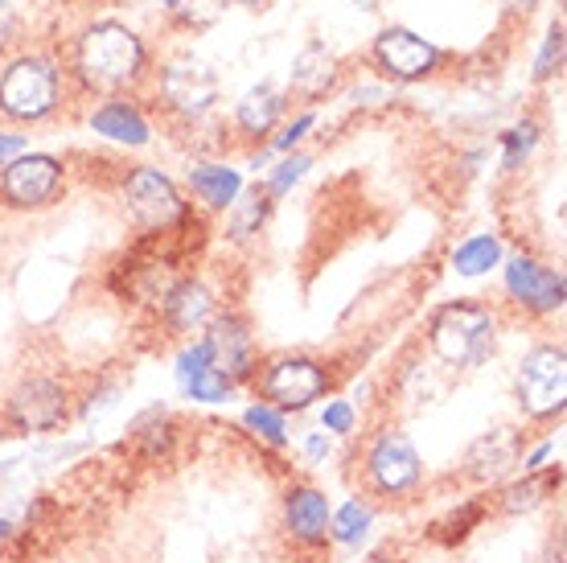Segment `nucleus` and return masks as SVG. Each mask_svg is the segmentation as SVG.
Wrapping results in <instances>:
<instances>
[{
	"mask_svg": "<svg viewBox=\"0 0 567 563\" xmlns=\"http://www.w3.org/2000/svg\"><path fill=\"white\" fill-rule=\"evenodd\" d=\"M284 115H288V91L259 83L239 95L235 112H230V124H235V132H239L243 141L268 144L276 136V127L284 124Z\"/></svg>",
	"mask_w": 567,
	"mask_h": 563,
	"instance_id": "nucleus-19",
	"label": "nucleus"
},
{
	"mask_svg": "<svg viewBox=\"0 0 567 563\" xmlns=\"http://www.w3.org/2000/svg\"><path fill=\"white\" fill-rule=\"evenodd\" d=\"M354 428H358L354 399H326V408H321V432L326 437H350Z\"/></svg>",
	"mask_w": 567,
	"mask_h": 563,
	"instance_id": "nucleus-33",
	"label": "nucleus"
},
{
	"mask_svg": "<svg viewBox=\"0 0 567 563\" xmlns=\"http://www.w3.org/2000/svg\"><path fill=\"white\" fill-rule=\"evenodd\" d=\"M539 136H543V127L539 120H518V124H511L502 136H497V144H502V173H518L530 161V153L539 149Z\"/></svg>",
	"mask_w": 567,
	"mask_h": 563,
	"instance_id": "nucleus-28",
	"label": "nucleus"
},
{
	"mask_svg": "<svg viewBox=\"0 0 567 563\" xmlns=\"http://www.w3.org/2000/svg\"><path fill=\"white\" fill-rule=\"evenodd\" d=\"M153 91L156 103L185 124H202L206 115H214L218 99H223L218 74L198 54H173L161 66H153Z\"/></svg>",
	"mask_w": 567,
	"mask_h": 563,
	"instance_id": "nucleus-6",
	"label": "nucleus"
},
{
	"mask_svg": "<svg viewBox=\"0 0 567 563\" xmlns=\"http://www.w3.org/2000/svg\"><path fill=\"white\" fill-rule=\"evenodd\" d=\"M341 86V58L326 42H309L292 58L288 71V95L305 99V103H321Z\"/></svg>",
	"mask_w": 567,
	"mask_h": 563,
	"instance_id": "nucleus-20",
	"label": "nucleus"
},
{
	"mask_svg": "<svg viewBox=\"0 0 567 563\" xmlns=\"http://www.w3.org/2000/svg\"><path fill=\"white\" fill-rule=\"evenodd\" d=\"M66 71L50 50H13L0 62V120L4 127L50 124L66 108Z\"/></svg>",
	"mask_w": 567,
	"mask_h": 563,
	"instance_id": "nucleus-2",
	"label": "nucleus"
},
{
	"mask_svg": "<svg viewBox=\"0 0 567 563\" xmlns=\"http://www.w3.org/2000/svg\"><path fill=\"white\" fill-rule=\"evenodd\" d=\"M271 202L268 194H264V185H256V190H243L239 194V202L227 211V235L235 243H251L268 226V218H271Z\"/></svg>",
	"mask_w": 567,
	"mask_h": 563,
	"instance_id": "nucleus-27",
	"label": "nucleus"
},
{
	"mask_svg": "<svg viewBox=\"0 0 567 563\" xmlns=\"http://www.w3.org/2000/svg\"><path fill=\"white\" fill-rule=\"evenodd\" d=\"M202 341L210 350L214 370L230 379L235 387H247L256 379L259 370V350H256V334H251V321L243 313L227 309V313H214L210 325L202 329Z\"/></svg>",
	"mask_w": 567,
	"mask_h": 563,
	"instance_id": "nucleus-13",
	"label": "nucleus"
},
{
	"mask_svg": "<svg viewBox=\"0 0 567 563\" xmlns=\"http://www.w3.org/2000/svg\"><path fill=\"white\" fill-rule=\"evenodd\" d=\"M514 403L526 420H555L567 403V350L559 341H539L514 367Z\"/></svg>",
	"mask_w": 567,
	"mask_h": 563,
	"instance_id": "nucleus-7",
	"label": "nucleus"
},
{
	"mask_svg": "<svg viewBox=\"0 0 567 563\" xmlns=\"http://www.w3.org/2000/svg\"><path fill=\"white\" fill-rule=\"evenodd\" d=\"M256 395L284 416L317 408L333 387V370L312 354H271L256 370Z\"/></svg>",
	"mask_w": 567,
	"mask_h": 563,
	"instance_id": "nucleus-4",
	"label": "nucleus"
},
{
	"mask_svg": "<svg viewBox=\"0 0 567 563\" xmlns=\"http://www.w3.org/2000/svg\"><path fill=\"white\" fill-rule=\"evenodd\" d=\"M29 149V136L21 132V127H4L0 124V170L13 161V156H21Z\"/></svg>",
	"mask_w": 567,
	"mask_h": 563,
	"instance_id": "nucleus-37",
	"label": "nucleus"
},
{
	"mask_svg": "<svg viewBox=\"0 0 567 563\" xmlns=\"http://www.w3.org/2000/svg\"><path fill=\"white\" fill-rule=\"evenodd\" d=\"M223 9H227V0H177V4H173V17H177L185 29H206L218 21Z\"/></svg>",
	"mask_w": 567,
	"mask_h": 563,
	"instance_id": "nucleus-34",
	"label": "nucleus"
},
{
	"mask_svg": "<svg viewBox=\"0 0 567 563\" xmlns=\"http://www.w3.org/2000/svg\"><path fill=\"white\" fill-rule=\"evenodd\" d=\"M243 428H247L259 444H268V449H288V444H292V437H288V416L276 411L271 403H264V399H256L251 408L243 411Z\"/></svg>",
	"mask_w": 567,
	"mask_h": 563,
	"instance_id": "nucleus-29",
	"label": "nucleus"
},
{
	"mask_svg": "<svg viewBox=\"0 0 567 563\" xmlns=\"http://www.w3.org/2000/svg\"><path fill=\"white\" fill-rule=\"evenodd\" d=\"M120 194H124L132 223L148 235H169V231L194 223V206L185 202L182 185L161 165H132L120 182Z\"/></svg>",
	"mask_w": 567,
	"mask_h": 563,
	"instance_id": "nucleus-5",
	"label": "nucleus"
},
{
	"mask_svg": "<svg viewBox=\"0 0 567 563\" xmlns=\"http://www.w3.org/2000/svg\"><path fill=\"white\" fill-rule=\"evenodd\" d=\"M300 452H305L309 465H326L329 452H333V437H326L321 428H317V432H305V437H300Z\"/></svg>",
	"mask_w": 567,
	"mask_h": 563,
	"instance_id": "nucleus-36",
	"label": "nucleus"
},
{
	"mask_svg": "<svg viewBox=\"0 0 567 563\" xmlns=\"http://www.w3.org/2000/svg\"><path fill=\"white\" fill-rule=\"evenodd\" d=\"M559 481H564L559 469H535V473H523V478L511 481L506 490L497 493V510L511 514V519H518V514H535V510L547 506V498L559 490Z\"/></svg>",
	"mask_w": 567,
	"mask_h": 563,
	"instance_id": "nucleus-22",
	"label": "nucleus"
},
{
	"mask_svg": "<svg viewBox=\"0 0 567 563\" xmlns=\"http://www.w3.org/2000/svg\"><path fill=\"white\" fill-rule=\"evenodd\" d=\"M502 293L511 296V305H518L526 317H555V313H564L567 280L559 268L518 252L502 259Z\"/></svg>",
	"mask_w": 567,
	"mask_h": 563,
	"instance_id": "nucleus-12",
	"label": "nucleus"
},
{
	"mask_svg": "<svg viewBox=\"0 0 567 563\" xmlns=\"http://www.w3.org/2000/svg\"><path fill=\"white\" fill-rule=\"evenodd\" d=\"M280 514H284V531L297 547H326L329 543V506L326 490H317L309 481H292L280 498Z\"/></svg>",
	"mask_w": 567,
	"mask_h": 563,
	"instance_id": "nucleus-16",
	"label": "nucleus"
},
{
	"mask_svg": "<svg viewBox=\"0 0 567 563\" xmlns=\"http://www.w3.org/2000/svg\"><path fill=\"white\" fill-rule=\"evenodd\" d=\"M350 4H354V9H362V13H374V9H379V0H350Z\"/></svg>",
	"mask_w": 567,
	"mask_h": 563,
	"instance_id": "nucleus-40",
	"label": "nucleus"
},
{
	"mask_svg": "<svg viewBox=\"0 0 567 563\" xmlns=\"http://www.w3.org/2000/svg\"><path fill=\"white\" fill-rule=\"evenodd\" d=\"M156 300H161V321L169 325L173 334H202L210 325L214 313H218L210 284L198 280V276L173 280L169 288H161Z\"/></svg>",
	"mask_w": 567,
	"mask_h": 563,
	"instance_id": "nucleus-18",
	"label": "nucleus"
},
{
	"mask_svg": "<svg viewBox=\"0 0 567 563\" xmlns=\"http://www.w3.org/2000/svg\"><path fill=\"white\" fill-rule=\"evenodd\" d=\"M173 379H177V391L185 399H194V403H230L235 399V382L223 379L210 362V350H206V341H185L177 358H173Z\"/></svg>",
	"mask_w": 567,
	"mask_h": 563,
	"instance_id": "nucleus-17",
	"label": "nucleus"
},
{
	"mask_svg": "<svg viewBox=\"0 0 567 563\" xmlns=\"http://www.w3.org/2000/svg\"><path fill=\"white\" fill-rule=\"evenodd\" d=\"M370 62L386 83H424L440 71L444 50L408 25H383L370 42Z\"/></svg>",
	"mask_w": 567,
	"mask_h": 563,
	"instance_id": "nucleus-11",
	"label": "nucleus"
},
{
	"mask_svg": "<svg viewBox=\"0 0 567 563\" xmlns=\"http://www.w3.org/2000/svg\"><path fill=\"white\" fill-rule=\"evenodd\" d=\"M367 563H395V551L391 547H379V551H370Z\"/></svg>",
	"mask_w": 567,
	"mask_h": 563,
	"instance_id": "nucleus-38",
	"label": "nucleus"
},
{
	"mask_svg": "<svg viewBox=\"0 0 567 563\" xmlns=\"http://www.w3.org/2000/svg\"><path fill=\"white\" fill-rule=\"evenodd\" d=\"M9 539H13V522L0 519V543H9Z\"/></svg>",
	"mask_w": 567,
	"mask_h": 563,
	"instance_id": "nucleus-39",
	"label": "nucleus"
},
{
	"mask_svg": "<svg viewBox=\"0 0 567 563\" xmlns=\"http://www.w3.org/2000/svg\"><path fill=\"white\" fill-rule=\"evenodd\" d=\"M17 38H21V13L13 0H0V62L17 50Z\"/></svg>",
	"mask_w": 567,
	"mask_h": 563,
	"instance_id": "nucleus-35",
	"label": "nucleus"
},
{
	"mask_svg": "<svg viewBox=\"0 0 567 563\" xmlns=\"http://www.w3.org/2000/svg\"><path fill=\"white\" fill-rule=\"evenodd\" d=\"M230 4H239V9H264L268 0H230Z\"/></svg>",
	"mask_w": 567,
	"mask_h": 563,
	"instance_id": "nucleus-41",
	"label": "nucleus"
},
{
	"mask_svg": "<svg viewBox=\"0 0 567 563\" xmlns=\"http://www.w3.org/2000/svg\"><path fill=\"white\" fill-rule=\"evenodd\" d=\"M502 259H506V247H502V235H494V231L465 235L453 247V255H449V264H453L461 280H482V276L502 268Z\"/></svg>",
	"mask_w": 567,
	"mask_h": 563,
	"instance_id": "nucleus-23",
	"label": "nucleus"
},
{
	"mask_svg": "<svg viewBox=\"0 0 567 563\" xmlns=\"http://www.w3.org/2000/svg\"><path fill=\"white\" fill-rule=\"evenodd\" d=\"M485 519H489V498H468V502L453 506L449 514H440V519L427 526V539L440 543V547H456V543H465Z\"/></svg>",
	"mask_w": 567,
	"mask_h": 563,
	"instance_id": "nucleus-24",
	"label": "nucleus"
},
{
	"mask_svg": "<svg viewBox=\"0 0 567 563\" xmlns=\"http://www.w3.org/2000/svg\"><path fill=\"white\" fill-rule=\"evenodd\" d=\"M564 54H567V33H564V21L555 17L551 25H547V33H543V45H539V54H535L530 79H535L539 86L559 79V71H564Z\"/></svg>",
	"mask_w": 567,
	"mask_h": 563,
	"instance_id": "nucleus-31",
	"label": "nucleus"
},
{
	"mask_svg": "<svg viewBox=\"0 0 567 563\" xmlns=\"http://www.w3.org/2000/svg\"><path fill=\"white\" fill-rule=\"evenodd\" d=\"M86 127L107 144H120V149H132L141 153L156 141L153 115L141 108L136 95H112V99H95L91 112H86Z\"/></svg>",
	"mask_w": 567,
	"mask_h": 563,
	"instance_id": "nucleus-14",
	"label": "nucleus"
},
{
	"mask_svg": "<svg viewBox=\"0 0 567 563\" xmlns=\"http://www.w3.org/2000/svg\"><path fill=\"white\" fill-rule=\"evenodd\" d=\"M74 391L58 375H25L13 391L4 395L0 420L17 437H45L71 420Z\"/></svg>",
	"mask_w": 567,
	"mask_h": 563,
	"instance_id": "nucleus-9",
	"label": "nucleus"
},
{
	"mask_svg": "<svg viewBox=\"0 0 567 563\" xmlns=\"http://www.w3.org/2000/svg\"><path fill=\"white\" fill-rule=\"evenodd\" d=\"M309 170H312V153H305V149L276 156V165L264 173V194H268L271 202H280V197L292 194V185L305 182V173Z\"/></svg>",
	"mask_w": 567,
	"mask_h": 563,
	"instance_id": "nucleus-30",
	"label": "nucleus"
},
{
	"mask_svg": "<svg viewBox=\"0 0 567 563\" xmlns=\"http://www.w3.org/2000/svg\"><path fill=\"white\" fill-rule=\"evenodd\" d=\"M66 197V161L25 149L0 170V206L13 214H42Z\"/></svg>",
	"mask_w": 567,
	"mask_h": 563,
	"instance_id": "nucleus-8",
	"label": "nucleus"
},
{
	"mask_svg": "<svg viewBox=\"0 0 567 563\" xmlns=\"http://www.w3.org/2000/svg\"><path fill=\"white\" fill-rule=\"evenodd\" d=\"M497 4H506V9H518V4H526V0H497Z\"/></svg>",
	"mask_w": 567,
	"mask_h": 563,
	"instance_id": "nucleus-42",
	"label": "nucleus"
},
{
	"mask_svg": "<svg viewBox=\"0 0 567 563\" xmlns=\"http://www.w3.org/2000/svg\"><path fill=\"white\" fill-rule=\"evenodd\" d=\"M312 127H317V108H305V112L292 115L288 124L276 127V136H271V141L264 144V153H268V156L297 153V149H300V144H305V136H309Z\"/></svg>",
	"mask_w": 567,
	"mask_h": 563,
	"instance_id": "nucleus-32",
	"label": "nucleus"
},
{
	"mask_svg": "<svg viewBox=\"0 0 567 563\" xmlns=\"http://www.w3.org/2000/svg\"><path fill=\"white\" fill-rule=\"evenodd\" d=\"M62 71L86 99L136 95L153 79V45L124 17H91L74 29Z\"/></svg>",
	"mask_w": 567,
	"mask_h": 563,
	"instance_id": "nucleus-1",
	"label": "nucleus"
},
{
	"mask_svg": "<svg viewBox=\"0 0 567 563\" xmlns=\"http://www.w3.org/2000/svg\"><path fill=\"white\" fill-rule=\"evenodd\" d=\"M502 321L489 305L477 300H449L427 321V350L440 367L449 370H477L497 354Z\"/></svg>",
	"mask_w": 567,
	"mask_h": 563,
	"instance_id": "nucleus-3",
	"label": "nucleus"
},
{
	"mask_svg": "<svg viewBox=\"0 0 567 563\" xmlns=\"http://www.w3.org/2000/svg\"><path fill=\"white\" fill-rule=\"evenodd\" d=\"M173 444H177V423L165 408H148L141 420L132 423V449L141 452L144 461H161V457H169Z\"/></svg>",
	"mask_w": 567,
	"mask_h": 563,
	"instance_id": "nucleus-25",
	"label": "nucleus"
},
{
	"mask_svg": "<svg viewBox=\"0 0 567 563\" xmlns=\"http://www.w3.org/2000/svg\"><path fill=\"white\" fill-rule=\"evenodd\" d=\"M518 469H523V432H514L506 423H497L494 432H482L461 461V473L473 485H497Z\"/></svg>",
	"mask_w": 567,
	"mask_h": 563,
	"instance_id": "nucleus-15",
	"label": "nucleus"
},
{
	"mask_svg": "<svg viewBox=\"0 0 567 563\" xmlns=\"http://www.w3.org/2000/svg\"><path fill=\"white\" fill-rule=\"evenodd\" d=\"M185 182H189V194L198 197L210 214H227L239 202L243 190H247L243 170H235L227 161H194Z\"/></svg>",
	"mask_w": 567,
	"mask_h": 563,
	"instance_id": "nucleus-21",
	"label": "nucleus"
},
{
	"mask_svg": "<svg viewBox=\"0 0 567 563\" xmlns=\"http://www.w3.org/2000/svg\"><path fill=\"white\" fill-rule=\"evenodd\" d=\"M362 473H367L370 493H379L386 502L412 498L424 485V457L415 449V440L399 428H383L374 432L362 457Z\"/></svg>",
	"mask_w": 567,
	"mask_h": 563,
	"instance_id": "nucleus-10",
	"label": "nucleus"
},
{
	"mask_svg": "<svg viewBox=\"0 0 567 563\" xmlns=\"http://www.w3.org/2000/svg\"><path fill=\"white\" fill-rule=\"evenodd\" d=\"M374 531V506H370V498H346L333 514H329V543H338V547H358V543H367V535Z\"/></svg>",
	"mask_w": 567,
	"mask_h": 563,
	"instance_id": "nucleus-26",
	"label": "nucleus"
}]
</instances>
